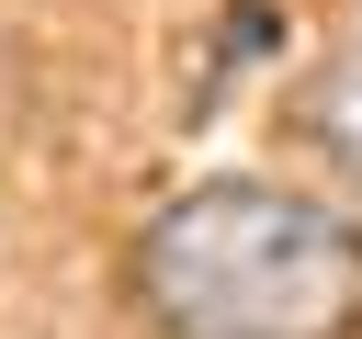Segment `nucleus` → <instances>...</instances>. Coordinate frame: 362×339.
<instances>
[{
	"label": "nucleus",
	"mask_w": 362,
	"mask_h": 339,
	"mask_svg": "<svg viewBox=\"0 0 362 339\" xmlns=\"http://www.w3.org/2000/svg\"><path fill=\"white\" fill-rule=\"evenodd\" d=\"M136 305L170 339H362V226L283 181H192L136 237Z\"/></svg>",
	"instance_id": "1"
},
{
	"label": "nucleus",
	"mask_w": 362,
	"mask_h": 339,
	"mask_svg": "<svg viewBox=\"0 0 362 339\" xmlns=\"http://www.w3.org/2000/svg\"><path fill=\"white\" fill-rule=\"evenodd\" d=\"M305 136H317V158L362 192V45H339V56L305 79Z\"/></svg>",
	"instance_id": "2"
},
{
	"label": "nucleus",
	"mask_w": 362,
	"mask_h": 339,
	"mask_svg": "<svg viewBox=\"0 0 362 339\" xmlns=\"http://www.w3.org/2000/svg\"><path fill=\"white\" fill-rule=\"evenodd\" d=\"M272 45H283V11L272 0H238L226 11V56H272Z\"/></svg>",
	"instance_id": "3"
}]
</instances>
